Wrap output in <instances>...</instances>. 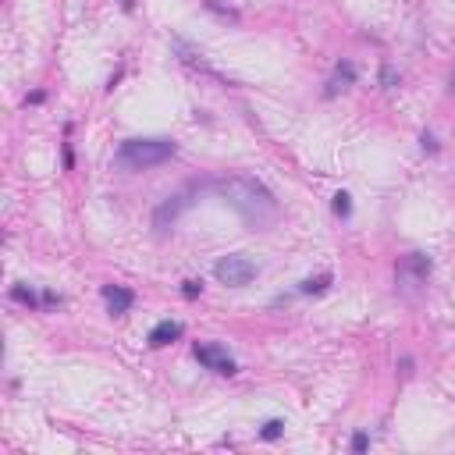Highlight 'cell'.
I'll return each mask as SVG.
<instances>
[{
    "mask_svg": "<svg viewBox=\"0 0 455 455\" xmlns=\"http://www.w3.org/2000/svg\"><path fill=\"white\" fill-rule=\"evenodd\" d=\"M210 189L224 199V203H232L238 217L256 228V232H263V228H271L278 221V199L274 192L267 189L263 181L249 178V175H224V178H214L210 181Z\"/></svg>",
    "mask_w": 455,
    "mask_h": 455,
    "instance_id": "cell-1",
    "label": "cell"
},
{
    "mask_svg": "<svg viewBox=\"0 0 455 455\" xmlns=\"http://www.w3.org/2000/svg\"><path fill=\"white\" fill-rule=\"evenodd\" d=\"M171 157H178V146L171 139H125L114 153L118 168H125V171H150V168L168 164Z\"/></svg>",
    "mask_w": 455,
    "mask_h": 455,
    "instance_id": "cell-2",
    "label": "cell"
},
{
    "mask_svg": "<svg viewBox=\"0 0 455 455\" xmlns=\"http://www.w3.org/2000/svg\"><path fill=\"white\" fill-rule=\"evenodd\" d=\"M214 274L228 288H242V285H249L256 278V263L245 260V256H238V253H232V256H221L214 263Z\"/></svg>",
    "mask_w": 455,
    "mask_h": 455,
    "instance_id": "cell-3",
    "label": "cell"
},
{
    "mask_svg": "<svg viewBox=\"0 0 455 455\" xmlns=\"http://www.w3.org/2000/svg\"><path fill=\"white\" fill-rule=\"evenodd\" d=\"M430 267H434V263H430V256H423V253L402 256V260H399V285L406 288V292H417V288L427 285Z\"/></svg>",
    "mask_w": 455,
    "mask_h": 455,
    "instance_id": "cell-4",
    "label": "cell"
},
{
    "mask_svg": "<svg viewBox=\"0 0 455 455\" xmlns=\"http://www.w3.org/2000/svg\"><path fill=\"white\" fill-rule=\"evenodd\" d=\"M192 356H196L206 370H214V374H224V377L238 374V366H235V359H232V356H228V348H221V345H214V342L196 345V348H192Z\"/></svg>",
    "mask_w": 455,
    "mask_h": 455,
    "instance_id": "cell-5",
    "label": "cell"
},
{
    "mask_svg": "<svg viewBox=\"0 0 455 455\" xmlns=\"http://www.w3.org/2000/svg\"><path fill=\"white\" fill-rule=\"evenodd\" d=\"M185 206H189V199H185V196H168V199H164V203L157 206V214H153V228H157V232H168V228L178 221V214L185 210Z\"/></svg>",
    "mask_w": 455,
    "mask_h": 455,
    "instance_id": "cell-6",
    "label": "cell"
},
{
    "mask_svg": "<svg viewBox=\"0 0 455 455\" xmlns=\"http://www.w3.org/2000/svg\"><path fill=\"white\" fill-rule=\"evenodd\" d=\"M103 302H107V309L114 317H125L132 309V302H135V296L129 292V288H121V285H103Z\"/></svg>",
    "mask_w": 455,
    "mask_h": 455,
    "instance_id": "cell-7",
    "label": "cell"
},
{
    "mask_svg": "<svg viewBox=\"0 0 455 455\" xmlns=\"http://www.w3.org/2000/svg\"><path fill=\"white\" fill-rule=\"evenodd\" d=\"M181 335H185V327H181L178 320H160V324L150 331V345H153V348H164V345L178 342Z\"/></svg>",
    "mask_w": 455,
    "mask_h": 455,
    "instance_id": "cell-8",
    "label": "cell"
},
{
    "mask_svg": "<svg viewBox=\"0 0 455 455\" xmlns=\"http://www.w3.org/2000/svg\"><path fill=\"white\" fill-rule=\"evenodd\" d=\"M353 82H356V68H353V60H342V65L335 68V78H331V86H327V96H335L338 89L353 86Z\"/></svg>",
    "mask_w": 455,
    "mask_h": 455,
    "instance_id": "cell-9",
    "label": "cell"
},
{
    "mask_svg": "<svg viewBox=\"0 0 455 455\" xmlns=\"http://www.w3.org/2000/svg\"><path fill=\"white\" fill-rule=\"evenodd\" d=\"M335 281L331 274H317V278H306L302 285H299V292L302 296H320V292H327V285Z\"/></svg>",
    "mask_w": 455,
    "mask_h": 455,
    "instance_id": "cell-10",
    "label": "cell"
},
{
    "mask_svg": "<svg viewBox=\"0 0 455 455\" xmlns=\"http://www.w3.org/2000/svg\"><path fill=\"white\" fill-rule=\"evenodd\" d=\"M331 210H335V217L348 221V217H353V196H348V192H335V199H331Z\"/></svg>",
    "mask_w": 455,
    "mask_h": 455,
    "instance_id": "cell-11",
    "label": "cell"
},
{
    "mask_svg": "<svg viewBox=\"0 0 455 455\" xmlns=\"http://www.w3.org/2000/svg\"><path fill=\"white\" fill-rule=\"evenodd\" d=\"M11 299L22 302V306H39L36 292H32V288H25V285H14V288H11Z\"/></svg>",
    "mask_w": 455,
    "mask_h": 455,
    "instance_id": "cell-12",
    "label": "cell"
},
{
    "mask_svg": "<svg viewBox=\"0 0 455 455\" xmlns=\"http://www.w3.org/2000/svg\"><path fill=\"white\" fill-rule=\"evenodd\" d=\"M281 434H285V420H267L263 430H260V438H263V441H278Z\"/></svg>",
    "mask_w": 455,
    "mask_h": 455,
    "instance_id": "cell-13",
    "label": "cell"
},
{
    "mask_svg": "<svg viewBox=\"0 0 455 455\" xmlns=\"http://www.w3.org/2000/svg\"><path fill=\"white\" fill-rule=\"evenodd\" d=\"M199 292H203V281H185L181 285V296L185 299H199Z\"/></svg>",
    "mask_w": 455,
    "mask_h": 455,
    "instance_id": "cell-14",
    "label": "cell"
},
{
    "mask_svg": "<svg viewBox=\"0 0 455 455\" xmlns=\"http://www.w3.org/2000/svg\"><path fill=\"white\" fill-rule=\"evenodd\" d=\"M366 448H370V438H366V434H363V430H359V434H353V452H356V455H363Z\"/></svg>",
    "mask_w": 455,
    "mask_h": 455,
    "instance_id": "cell-15",
    "label": "cell"
},
{
    "mask_svg": "<svg viewBox=\"0 0 455 455\" xmlns=\"http://www.w3.org/2000/svg\"><path fill=\"white\" fill-rule=\"evenodd\" d=\"M423 150H430V153L438 150V142H434V135H427V132H423Z\"/></svg>",
    "mask_w": 455,
    "mask_h": 455,
    "instance_id": "cell-16",
    "label": "cell"
},
{
    "mask_svg": "<svg viewBox=\"0 0 455 455\" xmlns=\"http://www.w3.org/2000/svg\"><path fill=\"white\" fill-rule=\"evenodd\" d=\"M121 4H125V11H132V0H121Z\"/></svg>",
    "mask_w": 455,
    "mask_h": 455,
    "instance_id": "cell-17",
    "label": "cell"
},
{
    "mask_svg": "<svg viewBox=\"0 0 455 455\" xmlns=\"http://www.w3.org/2000/svg\"><path fill=\"white\" fill-rule=\"evenodd\" d=\"M452 96H455V75H452Z\"/></svg>",
    "mask_w": 455,
    "mask_h": 455,
    "instance_id": "cell-18",
    "label": "cell"
}]
</instances>
